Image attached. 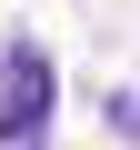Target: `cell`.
Listing matches in <instances>:
<instances>
[{
  "mask_svg": "<svg viewBox=\"0 0 140 150\" xmlns=\"http://www.w3.org/2000/svg\"><path fill=\"white\" fill-rule=\"evenodd\" d=\"M0 150H50V50L40 40L0 50Z\"/></svg>",
  "mask_w": 140,
  "mask_h": 150,
  "instance_id": "cell-1",
  "label": "cell"
}]
</instances>
